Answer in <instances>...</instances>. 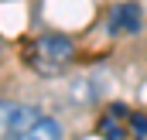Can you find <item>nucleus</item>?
Segmentation results:
<instances>
[{"label": "nucleus", "mask_w": 147, "mask_h": 140, "mask_svg": "<svg viewBox=\"0 0 147 140\" xmlns=\"http://www.w3.org/2000/svg\"><path fill=\"white\" fill-rule=\"evenodd\" d=\"M72 58H75V41L69 34H58V31L34 38V44L28 51V62L38 75H58L72 65Z\"/></svg>", "instance_id": "1"}, {"label": "nucleus", "mask_w": 147, "mask_h": 140, "mask_svg": "<svg viewBox=\"0 0 147 140\" xmlns=\"http://www.w3.org/2000/svg\"><path fill=\"white\" fill-rule=\"evenodd\" d=\"M140 7L137 3H116L110 7V14H106V28H110L113 34H134V31H140Z\"/></svg>", "instance_id": "2"}, {"label": "nucleus", "mask_w": 147, "mask_h": 140, "mask_svg": "<svg viewBox=\"0 0 147 140\" xmlns=\"http://www.w3.org/2000/svg\"><path fill=\"white\" fill-rule=\"evenodd\" d=\"M127 109L123 106H110L106 113H103V120H99V137H106V140H123L130 130H127Z\"/></svg>", "instance_id": "3"}, {"label": "nucleus", "mask_w": 147, "mask_h": 140, "mask_svg": "<svg viewBox=\"0 0 147 140\" xmlns=\"http://www.w3.org/2000/svg\"><path fill=\"white\" fill-rule=\"evenodd\" d=\"M17 140H62V127H58V120H51V116H38Z\"/></svg>", "instance_id": "4"}, {"label": "nucleus", "mask_w": 147, "mask_h": 140, "mask_svg": "<svg viewBox=\"0 0 147 140\" xmlns=\"http://www.w3.org/2000/svg\"><path fill=\"white\" fill-rule=\"evenodd\" d=\"M38 116H41V113H38L34 106H14V113H10V140H17Z\"/></svg>", "instance_id": "5"}, {"label": "nucleus", "mask_w": 147, "mask_h": 140, "mask_svg": "<svg viewBox=\"0 0 147 140\" xmlns=\"http://www.w3.org/2000/svg\"><path fill=\"white\" fill-rule=\"evenodd\" d=\"M127 130L137 140H147V113H130L127 116Z\"/></svg>", "instance_id": "6"}, {"label": "nucleus", "mask_w": 147, "mask_h": 140, "mask_svg": "<svg viewBox=\"0 0 147 140\" xmlns=\"http://www.w3.org/2000/svg\"><path fill=\"white\" fill-rule=\"evenodd\" d=\"M10 113H14V106H10V103H0V140L10 137Z\"/></svg>", "instance_id": "7"}]
</instances>
